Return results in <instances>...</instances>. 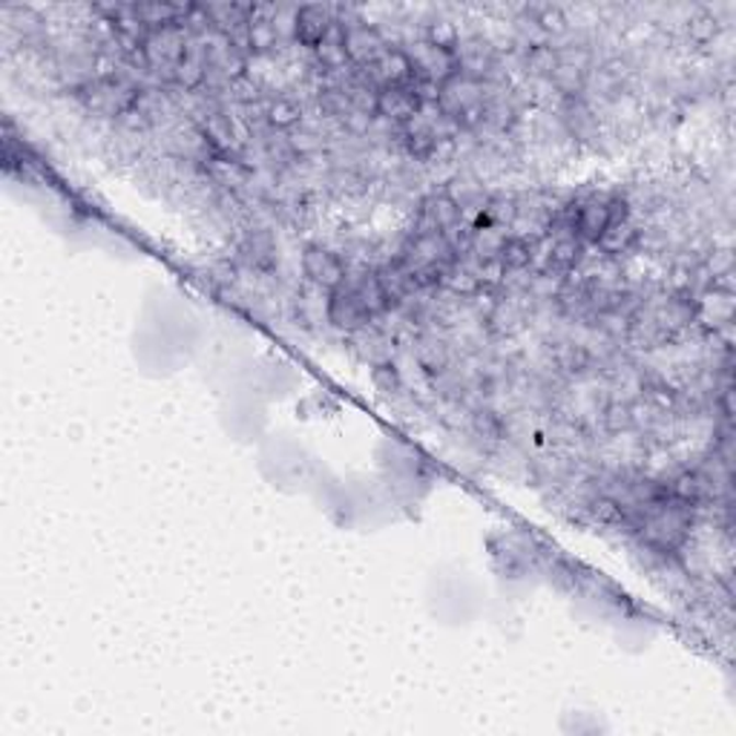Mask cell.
<instances>
[{"instance_id":"6da1fadb","label":"cell","mask_w":736,"mask_h":736,"mask_svg":"<svg viewBox=\"0 0 736 736\" xmlns=\"http://www.w3.org/2000/svg\"><path fill=\"white\" fill-rule=\"evenodd\" d=\"M564 214L570 216V222H573L575 233L584 245H596L610 225L628 219L630 202L619 191H590L578 199H567Z\"/></svg>"},{"instance_id":"7a4b0ae2","label":"cell","mask_w":736,"mask_h":736,"mask_svg":"<svg viewBox=\"0 0 736 736\" xmlns=\"http://www.w3.org/2000/svg\"><path fill=\"white\" fill-rule=\"evenodd\" d=\"M409 61H412L414 81L423 87H432V90H440V87L449 81V78L458 76V61H455L452 49L446 46H437L432 41H417L412 49H406Z\"/></svg>"},{"instance_id":"3957f363","label":"cell","mask_w":736,"mask_h":736,"mask_svg":"<svg viewBox=\"0 0 736 736\" xmlns=\"http://www.w3.org/2000/svg\"><path fill=\"white\" fill-rule=\"evenodd\" d=\"M329 322L334 329L345 331V334H357V331H363L366 325H371L377 320L371 317V311H368L360 294H357V288L348 279H343L329 294Z\"/></svg>"},{"instance_id":"277c9868","label":"cell","mask_w":736,"mask_h":736,"mask_svg":"<svg viewBox=\"0 0 736 736\" xmlns=\"http://www.w3.org/2000/svg\"><path fill=\"white\" fill-rule=\"evenodd\" d=\"M360 76L366 78L368 84L375 87L377 92L389 90V87L412 84L414 81L412 61H409L406 49H391V46L375 64H368L366 69H360Z\"/></svg>"},{"instance_id":"5b68a950","label":"cell","mask_w":736,"mask_h":736,"mask_svg":"<svg viewBox=\"0 0 736 736\" xmlns=\"http://www.w3.org/2000/svg\"><path fill=\"white\" fill-rule=\"evenodd\" d=\"M302 271L306 276L314 283V288H322V291H334L340 283L345 279V262L340 256V251H331L325 245H311L306 248L302 253Z\"/></svg>"},{"instance_id":"8992f818","label":"cell","mask_w":736,"mask_h":736,"mask_svg":"<svg viewBox=\"0 0 736 736\" xmlns=\"http://www.w3.org/2000/svg\"><path fill=\"white\" fill-rule=\"evenodd\" d=\"M386 38L380 30H375L371 23L357 21L345 26V53L354 69H366L368 64H375L380 55L386 53Z\"/></svg>"},{"instance_id":"52a82bcc","label":"cell","mask_w":736,"mask_h":736,"mask_svg":"<svg viewBox=\"0 0 736 736\" xmlns=\"http://www.w3.org/2000/svg\"><path fill=\"white\" fill-rule=\"evenodd\" d=\"M423 104V92L417 81L403 87H389L377 92V115H383L394 124H406Z\"/></svg>"},{"instance_id":"ba28073f","label":"cell","mask_w":736,"mask_h":736,"mask_svg":"<svg viewBox=\"0 0 736 736\" xmlns=\"http://www.w3.org/2000/svg\"><path fill=\"white\" fill-rule=\"evenodd\" d=\"M337 21V7H302L297 9V41L308 49H317L331 23Z\"/></svg>"},{"instance_id":"9c48e42d","label":"cell","mask_w":736,"mask_h":736,"mask_svg":"<svg viewBox=\"0 0 736 736\" xmlns=\"http://www.w3.org/2000/svg\"><path fill=\"white\" fill-rule=\"evenodd\" d=\"M639 239H642V233H639L636 225H633V216H628V219L610 225V228L601 233V239H598L596 245L605 253H610V256H621V253L633 251V248L639 245Z\"/></svg>"},{"instance_id":"30bf717a","label":"cell","mask_w":736,"mask_h":736,"mask_svg":"<svg viewBox=\"0 0 736 736\" xmlns=\"http://www.w3.org/2000/svg\"><path fill=\"white\" fill-rule=\"evenodd\" d=\"M265 118H268L271 127L276 130H294L299 122H302V107L291 95H276L265 104Z\"/></svg>"}]
</instances>
